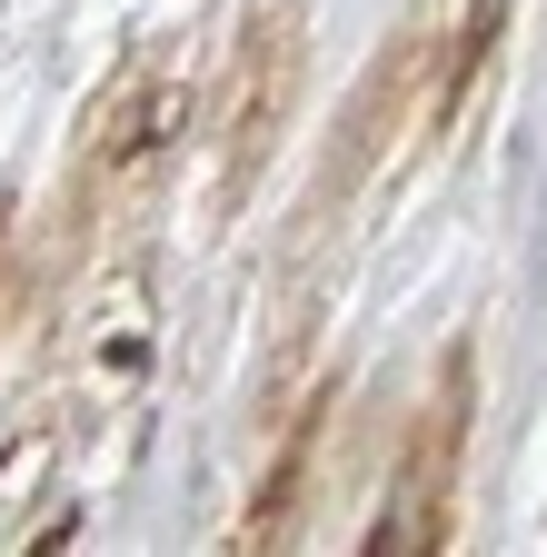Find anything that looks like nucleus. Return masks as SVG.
Wrapping results in <instances>:
<instances>
[{
    "instance_id": "1a4fd4ad",
    "label": "nucleus",
    "mask_w": 547,
    "mask_h": 557,
    "mask_svg": "<svg viewBox=\"0 0 547 557\" xmlns=\"http://www.w3.org/2000/svg\"><path fill=\"white\" fill-rule=\"evenodd\" d=\"M11 220H21V209L0 199V299H11Z\"/></svg>"
},
{
    "instance_id": "f03ea898",
    "label": "nucleus",
    "mask_w": 547,
    "mask_h": 557,
    "mask_svg": "<svg viewBox=\"0 0 547 557\" xmlns=\"http://www.w3.org/2000/svg\"><path fill=\"white\" fill-rule=\"evenodd\" d=\"M299 70H309V30H299V0H259L239 21V60L220 81V209L249 199V180L269 170V150L289 139V110H299Z\"/></svg>"
},
{
    "instance_id": "20e7f679",
    "label": "nucleus",
    "mask_w": 547,
    "mask_h": 557,
    "mask_svg": "<svg viewBox=\"0 0 547 557\" xmlns=\"http://www.w3.org/2000/svg\"><path fill=\"white\" fill-rule=\"evenodd\" d=\"M468 418H477V359L448 348L438 359V388H428V418L408 438V468H398V498L388 518L359 537L369 557H428L448 547V518H458V458H468Z\"/></svg>"
},
{
    "instance_id": "f257e3e1",
    "label": "nucleus",
    "mask_w": 547,
    "mask_h": 557,
    "mask_svg": "<svg viewBox=\"0 0 547 557\" xmlns=\"http://www.w3.org/2000/svg\"><path fill=\"white\" fill-rule=\"evenodd\" d=\"M189 129H199V81H189V60H170V50L120 60L110 90H100L90 120H80V199H100V209L140 199V189L179 160Z\"/></svg>"
},
{
    "instance_id": "0eeeda50",
    "label": "nucleus",
    "mask_w": 547,
    "mask_h": 557,
    "mask_svg": "<svg viewBox=\"0 0 547 557\" xmlns=\"http://www.w3.org/2000/svg\"><path fill=\"white\" fill-rule=\"evenodd\" d=\"M498 50H508V0H468L458 40L438 50V100H428V129H438V139H448V129L468 120V100H477V90H488Z\"/></svg>"
},
{
    "instance_id": "423d86ee",
    "label": "nucleus",
    "mask_w": 547,
    "mask_h": 557,
    "mask_svg": "<svg viewBox=\"0 0 547 557\" xmlns=\"http://www.w3.org/2000/svg\"><path fill=\"white\" fill-rule=\"evenodd\" d=\"M328 388L289 418V438L269 448V478H259V498H249V518H239V547L249 557H269V547H289V528H299V498H309V458H319V438H328Z\"/></svg>"
},
{
    "instance_id": "7ed1b4c3",
    "label": "nucleus",
    "mask_w": 547,
    "mask_h": 557,
    "mask_svg": "<svg viewBox=\"0 0 547 557\" xmlns=\"http://www.w3.org/2000/svg\"><path fill=\"white\" fill-rule=\"evenodd\" d=\"M160 359V299H150V259H110L100 278H80V299L60 309V348H50V369H60V398L71 408H120V398H140Z\"/></svg>"
},
{
    "instance_id": "39448f33",
    "label": "nucleus",
    "mask_w": 547,
    "mask_h": 557,
    "mask_svg": "<svg viewBox=\"0 0 547 557\" xmlns=\"http://www.w3.org/2000/svg\"><path fill=\"white\" fill-rule=\"evenodd\" d=\"M428 60H438V40H428V30H398V40L378 50L369 90H359V120H349V160H328V199H349V189H359V170H369L388 139H398L408 90H428Z\"/></svg>"
},
{
    "instance_id": "6e6552de",
    "label": "nucleus",
    "mask_w": 547,
    "mask_h": 557,
    "mask_svg": "<svg viewBox=\"0 0 547 557\" xmlns=\"http://www.w3.org/2000/svg\"><path fill=\"white\" fill-rule=\"evenodd\" d=\"M50 458H60V429H50V418H30V429L0 448V537H11V528H21V508L50 487Z\"/></svg>"
}]
</instances>
